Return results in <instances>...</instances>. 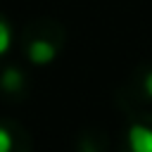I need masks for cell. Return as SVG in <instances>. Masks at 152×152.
I'll return each instance as SVG.
<instances>
[{"instance_id": "obj_5", "label": "cell", "mask_w": 152, "mask_h": 152, "mask_svg": "<svg viewBox=\"0 0 152 152\" xmlns=\"http://www.w3.org/2000/svg\"><path fill=\"white\" fill-rule=\"evenodd\" d=\"M145 86H147V93H150V95H152V74H150V76H147V81H145Z\"/></svg>"}, {"instance_id": "obj_3", "label": "cell", "mask_w": 152, "mask_h": 152, "mask_svg": "<svg viewBox=\"0 0 152 152\" xmlns=\"http://www.w3.org/2000/svg\"><path fill=\"white\" fill-rule=\"evenodd\" d=\"M7 45H10V28L5 21H0V52H5Z\"/></svg>"}, {"instance_id": "obj_1", "label": "cell", "mask_w": 152, "mask_h": 152, "mask_svg": "<svg viewBox=\"0 0 152 152\" xmlns=\"http://www.w3.org/2000/svg\"><path fill=\"white\" fill-rule=\"evenodd\" d=\"M131 150L133 152H152V131L145 126L131 128Z\"/></svg>"}, {"instance_id": "obj_2", "label": "cell", "mask_w": 152, "mask_h": 152, "mask_svg": "<svg viewBox=\"0 0 152 152\" xmlns=\"http://www.w3.org/2000/svg\"><path fill=\"white\" fill-rule=\"evenodd\" d=\"M28 57L36 64H45V62H50L55 57V48L50 43H45V40H33L31 48H28Z\"/></svg>"}, {"instance_id": "obj_4", "label": "cell", "mask_w": 152, "mask_h": 152, "mask_svg": "<svg viewBox=\"0 0 152 152\" xmlns=\"http://www.w3.org/2000/svg\"><path fill=\"white\" fill-rule=\"evenodd\" d=\"M10 147H12V138L5 128H0V152H10Z\"/></svg>"}]
</instances>
